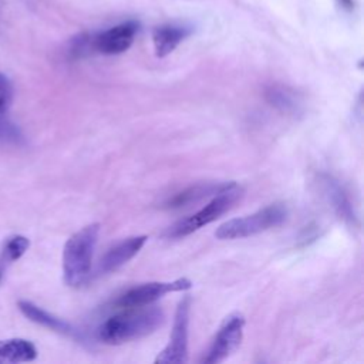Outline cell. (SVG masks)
<instances>
[{
    "label": "cell",
    "mask_w": 364,
    "mask_h": 364,
    "mask_svg": "<svg viewBox=\"0 0 364 364\" xmlns=\"http://www.w3.org/2000/svg\"><path fill=\"white\" fill-rule=\"evenodd\" d=\"M164 322L165 315L159 307L139 306L137 311L107 319L98 329V339L111 346L124 345L153 334Z\"/></svg>",
    "instance_id": "obj_1"
},
{
    "label": "cell",
    "mask_w": 364,
    "mask_h": 364,
    "mask_svg": "<svg viewBox=\"0 0 364 364\" xmlns=\"http://www.w3.org/2000/svg\"><path fill=\"white\" fill-rule=\"evenodd\" d=\"M98 235L100 223H92L71 235L66 242L63 249V276L67 286L81 288L89 282Z\"/></svg>",
    "instance_id": "obj_2"
},
{
    "label": "cell",
    "mask_w": 364,
    "mask_h": 364,
    "mask_svg": "<svg viewBox=\"0 0 364 364\" xmlns=\"http://www.w3.org/2000/svg\"><path fill=\"white\" fill-rule=\"evenodd\" d=\"M288 209L282 204H273L243 218L231 219L216 229L218 239H242L276 228L286 220Z\"/></svg>",
    "instance_id": "obj_3"
},
{
    "label": "cell",
    "mask_w": 364,
    "mask_h": 364,
    "mask_svg": "<svg viewBox=\"0 0 364 364\" xmlns=\"http://www.w3.org/2000/svg\"><path fill=\"white\" fill-rule=\"evenodd\" d=\"M242 195H243V189L235 182L231 188L216 193L214 200L202 209H200L197 214L177 222L174 227L168 229L166 236L178 239L197 232L198 229L204 228L205 225H209V223L215 222L223 214L228 212L242 198Z\"/></svg>",
    "instance_id": "obj_4"
},
{
    "label": "cell",
    "mask_w": 364,
    "mask_h": 364,
    "mask_svg": "<svg viewBox=\"0 0 364 364\" xmlns=\"http://www.w3.org/2000/svg\"><path fill=\"white\" fill-rule=\"evenodd\" d=\"M245 323L246 322L242 313L229 315L220 324L209 350L201 361L205 364H216L227 360L241 346Z\"/></svg>",
    "instance_id": "obj_5"
},
{
    "label": "cell",
    "mask_w": 364,
    "mask_h": 364,
    "mask_svg": "<svg viewBox=\"0 0 364 364\" xmlns=\"http://www.w3.org/2000/svg\"><path fill=\"white\" fill-rule=\"evenodd\" d=\"M189 312L191 299L184 297L177 307L173 333L170 342L165 349L158 354L155 363L171 364V363H187L188 361V329H189Z\"/></svg>",
    "instance_id": "obj_6"
},
{
    "label": "cell",
    "mask_w": 364,
    "mask_h": 364,
    "mask_svg": "<svg viewBox=\"0 0 364 364\" xmlns=\"http://www.w3.org/2000/svg\"><path fill=\"white\" fill-rule=\"evenodd\" d=\"M192 288V282L187 277L175 279L173 282H150L141 286H135L125 292L116 300L119 307H139L154 303L155 300L164 297L173 292H184Z\"/></svg>",
    "instance_id": "obj_7"
},
{
    "label": "cell",
    "mask_w": 364,
    "mask_h": 364,
    "mask_svg": "<svg viewBox=\"0 0 364 364\" xmlns=\"http://www.w3.org/2000/svg\"><path fill=\"white\" fill-rule=\"evenodd\" d=\"M318 185L329 202L334 214L342 220H345L350 228H358V216L356 212V207L352 202V198L343 184L339 180H336L333 175L320 174L318 178Z\"/></svg>",
    "instance_id": "obj_8"
},
{
    "label": "cell",
    "mask_w": 364,
    "mask_h": 364,
    "mask_svg": "<svg viewBox=\"0 0 364 364\" xmlns=\"http://www.w3.org/2000/svg\"><path fill=\"white\" fill-rule=\"evenodd\" d=\"M138 32L139 23L135 20H127L114 27H110L108 31L94 33V51L105 55L121 54L131 47Z\"/></svg>",
    "instance_id": "obj_9"
},
{
    "label": "cell",
    "mask_w": 364,
    "mask_h": 364,
    "mask_svg": "<svg viewBox=\"0 0 364 364\" xmlns=\"http://www.w3.org/2000/svg\"><path fill=\"white\" fill-rule=\"evenodd\" d=\"M147 241H148V236L146 235L132 236V238H128L117 243L114 248H111L98 263V273L107 275V273L119 270L121 266L130 262L138 254V252L143 249Z\"/></svg>",
    "instance_id": "obj_10"
},
{
    "label": "cell",
    "mask_w": 364,
    "mask_h": 364,
    "mask_svg": "<svg viewBox=\"0 0 364 364\" xmlns=\"http://www.w3.org/2000/svg\"><path fill=\"white\" fill-rule=\"evenodd\" d=\"M193 29L188 24L168 23L155 27L153 31V43L155 55L159 59L171 54L187 37L192 35Z\"/></svg>",
    "instance_id": "obj_11"
},
{
    "label": "cell",
    "mask_w": 364,
    "mask_h": 364,
    "mask_svg": "<svg viewBox=\"0 0 364 364\" xmlns=\"http://www.w3.org/2000/svg\"><path fill=\"white\" fill-rule=\"evenodd\" d=\"M19 311L29 319L31 322L39 324V326H43L46 329H50L55 333H60V334H64V336H69V338H73V339H81V334L67 322L59 319L53 316L51 313L43 311L42 307L36 306L35 303L32 302H26V300H20L19 302Z\"/></svg>",
    "instance_id": "obj_12"
},
{
    "label": "cell",
    "mask_w": 364,
    "mask_h": 364,
    "mask_svg": "<svg viewBox=\"0 0 364 364\" xmlns=\"http://www.w3.org/2000/svg\"><path fill=\"white\" fill-rule=\"evenodd\" d=\"M235 182H220V184H198L187 188L185 191L177 193L166 202V208H182L191 204H197L205 198L215 197L216 193L231 188Z\"/></svg>",
    "instance_id": "obj_13"
},
{
    "label": "cell",
    "mask_w": 364,
    "mask_h": 364,
    "mask_svg": "<svg viewBox=\"0 0 364 364\" xmlns=\"http://www.w3.org/2000/svg\"><path fill=\"white\" fill-rule=\"evenodd\" d=\"M265 100L269 105L285 114H299L302 111V98L293 90L282 84H272L265 90Z\"/></svg>",
    "instance_id": "obj_14"
},
{
    "label": "cell",
    "mask_w": 364,
    "mask_h": 364,
    "mask_svg": "<svg viewBox=\"0 0 364 364\" xmlns=\"http://www.w3.org/2000/svg\"><path fill=\"white\" fill-rule=\"evenodd\" d=\"M37 358L36 346L26 339L0 340V364L29 363Z\"/></svg>",
    "instance_id": "obj_15"
},
{
    "label": "cell",
    "mask_w": 364,
    "mask_h": 364,
    "mask_svg": "<svg viewBox=\"0 0 364 364\" xmlns=\"http://www.w3.org/2000/svg\"><path fill=\"white\" fill-rule=\"evenodd\" d=\"M31 248V241L26 236L16 235L8 239L3 245L2 252H0V259L6 262L8 265L19 261L27 250Z\"/></svg>",
    "instance_id": "obj_16"
},
{
    "label": "cell",
    "mask_w": 364,
    "mask_h": 364,
    "mask_svg": "<svg viewBox=\"0 0 364 364\" xmlns=\"http://www.w3.org/2000/svg\"><path fill=\"white\" fill-rule=\"evenodd\" d=\"M93 39H94V33H80L74 36L67 47L69 58L73 60H78L94 53Z\"/></svg>",
    "instance_id": "obj_17"
},
{
    "label": "cell",
    "mask_w": 364,
    "mask_h": 364,
    "mask_svg": "<svg viewBox=\"0 0 364 364\" xmlns=\"http://www.w3.org/2000/svg\"><path fill=\"white\" fill-rule=\"evenodd\" d=\"M13 103V84L6 74L0 71V119H5Z\"/></svg>",
    "instance_id": "obj_18"
},
{
    "label": "cell",
    "mask_w": 364,
    "mask_h": 364,
    "mask_svg": "<svg viewBox=\"0 0 364 364\" xmlns=\"http://www.w3.org/2000/svg\"><path fill=\"white\" fill-rule=\"evenodd\" d=\"M340 2H342L346 8H349V9H352V8L354 6V2H353V0H340Z\"/></svg>",
    "instance_id": "obj_19"
}]
</instances>
